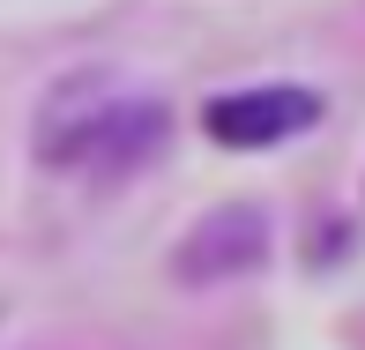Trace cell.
I'll use <instances>...</instances> for the list:
<instances>
[{"label":"cell","mask_w":365,"mask_h":350,"mask_svg":"<svg viewBox=\"0 0 365 350\" xmlns=\"http://www.w3.org/2000/svg\"><path fill=\"white\" fill-rule=\"evenodd\" d=\"M164 135V112L157 105H135V97L105 90V82H60V97L45 105L38 120V149L53 164H135L149 157Z\"/></svg>","instance_id":"cell-1"},{"label":"cell","mask_w":365,"mask_h":350,"mask_svg":"<svg viewBox=\"0 0 365 350\" xmlns=\"http://www.w3.org/2000/svg\"><path fill=\"white\" fill-rule=\"evenodd\" d=\"M313 120H321L313 90H231V97H209V112H202V127L224 149H276V142L306 135Z\"/></svg>","instance_id":"cell-2"}]
</instances>
